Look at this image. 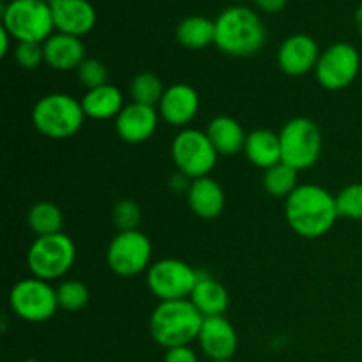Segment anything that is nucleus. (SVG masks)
<instances>
[{
  "instance_id": "obj_1",
  "label": "nucleus",
  "mask_w": 362,
  "mask_h": 362,
  "mask_svg": "<svg viewBox=\"0 0 362 362\" xmlns=\"http://www.w3.org/2000/svg\"><path fill=\"white\" fill-rule=\"evenodd\" d=\"M285 216L290 228L304 239H318L334 226L336 198L317 184H299L286 198Z\"/></svg>"
},
{
  "instance_id": "obj_2",
  "label": "nucleus",
  "mask_w": 362,
  "mask_h": 362,
  "mask_svg": "<svg viewBox=\"0 0 362 362\" xmlns=\"http://www.w3.org/2000/svg\"><path fill=\"white\" fill-rule=\"evenodd\" d=\"M265 42V27L258 14L246 6H232L216 18L214 45L225 55L251 57Z\"/></svg>"
},
{
  "instance_id": "obj_3",
  "label": "nucleus",
  "mask_w": 362,
  "mask_h": 362,
  "mask_svg": "<svg viewBox=\"0 0 362 362\" xmlns=\"http://www.w3.org/2000/svg\"><path fill=\"white\" fill-rule=\"evenodd\" d=\"M204 317L189 299L161 300L152 311L151 336L166 350L189 345L200 334Z\"/></svg>"
},
{
  "instance_id": "obj_4",
  "label": "nucleus",
  "mask_w": 362,
  "mask_h": 362,
  "mask_svg": "<svg viewBox=\"0 0 362 362\" xmlns=\"http://www.w3.org/2000/svg\"><path fill=\"white\" fill-rule=\"evenodd\" d=\"M85 112L81 101L69 94H48L35 103L32 110V122L35 129L53 140L71 138L81 129Z\"/></svg>"
},
{
  "instance_id": "obj_5",
  "label": "nucleus",
  "mask_w": 362,
  "mask_h": 362,
  "mask_svg": "<svg viewBox=\"0 0 362 362\" xmlns=\"http://www.w3.org/2000/svg\"><path fill=\"white\" fill-rule=\"evenodd\" d=\"M2 27L18 42L42 45L55 28L49 2L42 0H11L2 6Z\"/></svg>"
},
{
  "instance_id": "obj_6",
  "label": "nucleus",
  "mask_w": 362,
  "mask_h": 362,
  "mask_svg": "<svg viewBox=\"0 0 362 362\" xmlns=\"http://www.w3.org/2000/svg\"><path fill=\"white\" fill-rule=\"evenodd\" d=\"M76 258L74 243L66 233L37 237L27 253V264L34 278L55 281L71 271Z\"/></svg>"
},
{
  "instance_id": "obj_7",
  "label": "nucleus",
  "mask_w": 362,
  "mask_h": 362,
  "mask_svg": "<svg viewBox=\"0 0 362 362\" xmlns=\"http://www.w3.org/2000/svg\"><path fill=\"white\" fill-rule=\"evenodd\" d=\"M281 161L300 170L311 168L322 152V133L317 124L306 117H296L283 126L279 133Z\"/></svg>"
},
{
  "instance_id": "obj_8",
  "label": "nucleus",
  "mask_w": 362,
  "mask_h": 362,
  "mask_svg": "<svg viewBox=\"0 0 362 362\" xmlns=\"http://www.w3.org/2000/svg\"><path fill=\"white\" fill-rule=\"evenodd\" d=\"M172 158L179 172L187 179L209 177L218 163V151L209 140L207 133L184 127L172 141Z\"/></svg>"
},
{
  "instance_id": "obj_9",
  "label": "nucleus",
  "mask_w": 362,
  "mask_h": 362,
  "mask_svg": "<svg viewBox=\"0 0 362 362\" xmlns=\"http://www.w3.org/2000/svg\"><path fill=\"white\" fill-rule=\"evenodd\" d=\"M200 272L177 258H165L152 264L147 271V286L159 300L189 299Z\"/></svg>"
},
{
  "instance_id": "obj_10",
  "label": "nucleus",
  "mask_w": 362,
  "mask_h": 362,
  "mask_svg": "<svg viewBox=\"0 0 362 362\" xmlns=\"http://www.w3.org/2000/svg\"><path fill=\"white\" fill-rule=\"evenodd\" d=\"M9 306L16 317L27 322H46L57 313V288L39 278L18 281L9 293Z\"/></svg>"
},
{
  "instance_id": "obj_11",
  "label": "nucleus",
  "mask_w": 362,
  "mask_h": 362,
  "mask_svg": "<svg viewBox=\"0 0 362 362\" xmlns=\"http://www.w3.org/2000/svg\"><path fill=\"white\" fill-rule=\"evenodd\" d=\"M152 258V244L140 230L119 232L110 243L106 262L112 272L122 278L138 276L148 271Z\"/></svg>"
},
{
  "instance_id": "obj_12",
  "label": "nucleus",
  "mask_w": 362,
  "mask_h": 362,
  "mask_svg": "<svg viewBox=\"0 0 362 362\" xmlns=\"http://www.w3.org/2000/svg\"><path fill=\"white\" fill-rule=\"evenodd\" d=\"M361 69V55L349 42H336L320 53L315 76L327 90H341L356 81Z\"/></svg>"
},
{
  "instance_id": "obj_13",
  "label": "nucleus",
  "mask_w": 362,
  "mask_h": 362,
  "mask_svg": "<svg viewBox=\"0 0 362 362\" xmlns=\"http://www.w3.org/2000/svg\"><path fill=\"white\" fill-rule=\"evenodd\" d=\"M320 49L317 41L306 34L290 35L278 49L279 69L288 76H303L317 67Z\"/></svg>"
},
{
  "instance_id": "obj_14",
  "label": "nucleus",
  "mask_w": 362,
  "mask_h": 362,
  "mask_svg": "<svg viewBox=\"0 0 362 362\" xmlns=\"http://www.w3.org/2000/svg\"><path fill=\"white\" fill-rule=\"evenodd\" d=\"M49 7L57 32L81 37L95 27L98 14L88 0H52Z\"/></svg>"
},
{
  "instance_id": "obj_15",
  "label": "nucleus",
  "mask_w": 362,
  "mask_h": 362,
  "mask_svg": "<svg viewBox=\"0 0 362 362\" xmlns=\"http://www.w3.org/2000/svg\"><path fill=\"white\" fill-rule=\"evenodd\" d=\"M159 112L154 106L131 103L122 108L115 119V129L126 144H144L158 129Z\"/></svg>"
},
{
  "instance_id": "obj_16",
  "label": "nucleus",
  "mask_w": 362,
  "mask_h": 362,
  "mask_svg": "<svg viewBox=\"0 0 362 362\" xmlns=\"http://www.w3.org/2000/svg\"><path fill=\"white\" fill-rule=\"evenodd\" d=\"M198 108H200L198 92L187 83L170 85L158 105V112L163 120L175 127L187 126L197 117Z\"/></svg>"
},
{
  "instance_id": "obj_17",
  "label": "nucleus",
  "mask_w": 362,
  "mask_h": 362,
  "mask_svg": "<svg viewBox=\"0 0 362 362\" xmlns=\"http://www.w3.org/2000/svg\"><path fill=\"white\" fill-rule=\"evenodd\" d=\"M198 341L212 361H230L237 350V332L225 315L207 317L202 324Z\"/></svg>"
},
{
  "instance_id": "obj_18",
  "label": "nucleus",
  "mask_w": 362,
  "mask_h": 362,
  "mask_svg": "<svg viewBox=\"0 0 362 362\" xmlns=\"http://www.w3.org/2000/svg\"><path fill=\"white\" fill-rule=\"evenodd\" d=\"M45 62L52 69L71 71L78 69L87 57H85V45L80 37L57 32L42 42Z\"/></svg>"
},
{
  "instance_id": "obj_19",
  "label": "nucleus",
  "mask_w": 362,
  "mask_h": 362,
  "mask_svg": "<svg viewBox=\"0 0 362 362\" xmlns=\"http://www.w3.org/2000/svg\"><path fill=\"white\" fill-rule=\"evenodd\" d=\"M187 204L198 218L214 219L225 209V191L211 177L194 179L187 187Z\"/></svg>"
},
{
  "instance_id": "obj_20",
  "label": "nucleus",
  "mask_w": 362,
  "mask_h": 362,
  "mask_svg": "<svg viewBox=\"0 0 362 362\" xmlns=\"http://www.w3.org/2000/svg\"><path fill=\"white\" fill-rule=\"evenodd\" d=\"M189 300L204 318L223 317L230 304V297L225 286L216 281L214 278H211V276L202 274V272Z\"/></svg>"
},
{
  "instance_id": "obj_21",
  "label": "nucleus",
  "mask_w": 362,
  "mask_h": 362,
  "mask_svg": "<svg viewBox=\"0 0 362 362\" xmlns=\"http://www.w3.org/2000/svg\"><path fill=\"white\" fill-rule=\"evenodd\" d=\"M85 117L94 120L117 119L124 108V95L115 85L106 83L103 87L85 92L81 98Z\"/></svg>"
},
{
  "instance_id": "obj_22",
  "label": "nucleus",
  "mask_w": 362,
  "mask_h": 362,
  "mask_svg": "<svg viewBox=\"0 0 362 362\" xmlns=\"http://www.w3.org/2000/svg\"><path fill=\"white\" fill-rule=\"evenodd\" d=\"M207 136L219 156H235L244 151L247 134L235 119L219 115L212 119L207 126Z\"/></svg>"
},
{
  "instance_id": "obj_23",
  "label": "nucleus",
  "mask_w": 362,
  "mask_h": 362,
  "mask_svg": "<svg viewBox=\"0 0 362 362\" xmlns=\"http://www.w3.org/2000/svg\"><path fill=\"white\" fill-rule=\"evenodd\" d=\"M244 154L258 168L269 170L281 163V141L279 134L269 129H255L247 134Z\"/></svg>"
},
{
  "instance_id": "obj_24",
  "label": "nucleus",
  "mask_w": 362,
  "mask_h": 362,
  "mask_svg": "<svg viewBox=\"0 0 362 362\" xmlns=\"http://www.w3.org/2000/svg\"><path fill=\"white\" fill-rule=\"evenodd\" d=\"M177 41L189 49L207 48L216 41V21L205 16H189L177 27Z\"/></svg>"
},
{
  "instance_id": "obj_25",
  "label": "nucleus",
  "mask_w": 362,
  "mask_h": 362,
  "mask_svg": "<svg viewBox=\"0 0 362 362\" xmlns=\"http://www.w3.org/2000/svg\"><path fill=\"white\" fill-rule=\"evenodd\" d=\"M27 223L30 226L32 232L37 237L53 235V233H60L62 230V212L52 202H39L34 207L28 211Z\"/></svg>"
},
{
  "instance_id": "obj_26",
  "label": "nucleus",
  "mask_w": 362,
  "mask_h": 362,
  "mask_svg": "<svg viewBox=\"0 0 362 362\" xmlns=\"http://www.w3.org/2000/svg\"><path fill=\"white\" fill-rule=\"evenodd\" d=\"M297 172L296 168H292L286 163H278V165L271 166L269 170H265L264 173V187L271 197L274 198H288L293 191L299 187L297 184Z\"/></svg>"
},
{
  "instance_id": "obj_27",
  "label": "nucleus",
  "mask_w": 362,
  "mask_h": 362,
  "mask_svg": "<svg viewBox=\"0 0 362 362\" xmlns=\"http://www.w3.org/2000/svg\"><path fill=\"white\" fill-rule=\"evenodd\" d=\"M163 94H165V88H163L161 80L151 71L138 73L131 81V98H133V103H138V105L156 108V105H159L161 101Z\"/></svg>"
},
{
  "instance_id": "obj_28",
  "label": "nucleus",
  "mask_w": 362,
  "mask_h": 362,
  "mask_svg": "<svg viewBox=\"0 0 362 362\" xmlns=\"http://www.w3.org/2000/svg\"><path fill=\"white\" fill-rule=\"evenodd\" d=\"M88 288L78 279H67V281L60 283L57 288V300H59V308L64 311H76L83 310L88 303Z\"/></svg>"
},
{
  "instance_id": "obj_29",
  "label": "nucleus",
  "mask_w": 362,
  "mask_h": 362,
  "mask_svg": "<svg viewBox=\"0 0 362 362\" xmlns=\"http://www.w3.org/2000/svg\"><path fill=\"white\" fill-rule=\"evenodd\" d=\"M336 209L339 218L362 219V184L356 182L343 187L336 194Z\"/></svg>"
},
{
  "instance_id": "obj_30",
  "label": "nucleus",
  "mask_w": 362,
  "mask_h": 362,
  "mask_svg": "<svg viewBox=\"0 0 362 362\" xmlns=\"http://www.w3.org/2000/svg\"><path fill=\"white\" fill-rule=\"evenodd\" d=\"M78 80L87 90L103 87L108 83V69L105 64L98 59H85L78 67Z\"/></svg>"
},
{
  "instance_id": "obj_31",
  "label": "nucleus",
  "mask_w": 362,
  "mask_h": 362,
  "mask_svg": "<svg viewBox=\"0 0 362 362\" xmlns=\"http://www.w3.org/2000/svg\"><path fill=\"white\" fill-rule=\"evenodd\" d=\"M141 221V209L131 198L120 200L113 207V223L120 232H129V230H138V225Z\"/></svg>"
},
{
  "instance_id": "obj_32",
  "label": "nucleus",
  "mask_w": 362,
  "mask_h": 362,
  "mask_svg": "<svg viewBox=\"0 0 362 362\" xmlns=\"http://www.w3.org/2000/svg\"><path fill=\"white\" fill-rule=\"evenodd\" d=\"M14 59L23 69H35L45 60L41 42H18L14 48Z\"/></svg>"
},
{
  "instance_id": "obj_33",
  "label": "nucleus",
  "mask_w": 362,
  "mask_h": 362,
  "mask_svg": "<svg viewBox=\"0 0 362 362\" xmlns=\"http://www.w3.org/2000/svg\"><path fill=\"white\" fill-rule=\"evenodd\" d=\"M165 362H198L197 354L189 346H175L170 349L165 356Z\"/></svg>"
},
{
  "instance_id": "obj_34",
  "label": "nucleus",
  "mask_w": 362,
  "mask_h": 362,
  "mask_svg": "<svg viewBox=\"0 0 362 362\" xmlns=\"http://www.w3.org/2000/svg\"><path fill=\"white\" fill-rule=\"evenodd\" d=\"M286 2L288 0H255L258 9L265 11V13H279V11L285 9Z\"/></svg>"
},
{
  "instance_id": "obj_35",
  "label": "nucleus",
  "mask_w": 362,
  "mask_h": 362,
  "mask_svg": "<svg viewBox=\"0 0 362 362\" xmlns=\"http://www.w3.org/2000/svg\"><path fill=\"white\" fill-rule=\"evenodd\" d=\"M9 39L11 34L6 30V28H0V55L6 57L7 55V49H9Z\"/></svg>"
},
{
  "instance_id": "obj_36",
  "label": "nucleus",
  "mask_w": 362,
  "mask_h": 362,
  "mask_svg": "<svg viewBox=\"0 0 362 362\" xmlns=\"http://www.w3.org/2000/svg\"><path fill=\"white\" fill-rule=\"evenodd\" d=\"M354 20H356L357 30H359L361 34H362V6L359 7V9L356 11V16H354Z\"/></svg>"
},
{
  "instance_id": "obj_37",
  "label": "nucleus",
  "mask_w": 362,
  "mask_h": 362,
  "mask_svg": "<svg viewBox=\"0 0 362 362\" xmlns=\"http://www.w3.org/2000/svg\"><path fill=\"white\" fill-rule=\"evenodd\" d=\"M211 362H232V361H211Z\"/></svg>"
},
{
  "instance_id": "obj_38",
  "label": "nucleus",
  "mask_w": 362,
  "mask_h": 362,
  "mask_svg": "<svg viewBox=\"0 0 362 362\" xmlns=\"http://www.w3.org/2000/svg\"><path fill=\"white\" fill-rule=\"evenodd\" d=\"M233 2H244V0H233Z\"/></svg>"
},
{
  "instance_id": "obj_39",
  "label": "nucleus",
  "mask_w": 362,
  "mask_h": 362,
  "mask_svg": "<svg viewBox=\"0 0 362 362\" xmlns=\"http://www.w3.org/2000/svg\"><path fill=\"white\" fill-rule=\"evenodd\" d=\"M25 362H37V361H32V359H30V361H25Z\"/></svg>"
},
{
  "instance_id": "obj_40",
  "label": "nucleus",
  "mask_w": 362,
  "mask_h": 362,
  "mask_svg": "<svg viewBox=\"0 0 362 362\" xmlns=\"http://www.w3.org/2000/svg\"><path fill=\"white\" fill-rule=\"evenodd\" d=\"M42 2H52V0H42Z\"/></svg>"
}]
</instances>
